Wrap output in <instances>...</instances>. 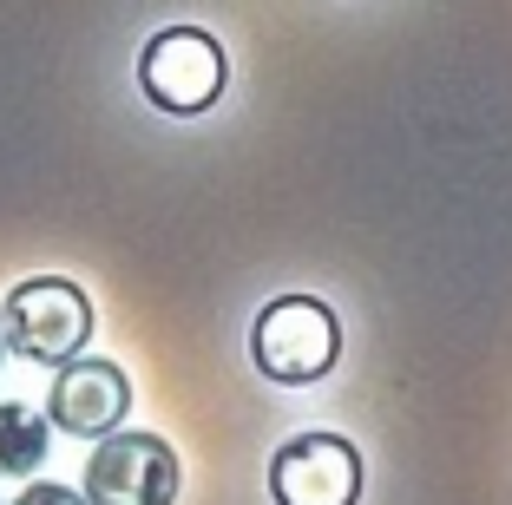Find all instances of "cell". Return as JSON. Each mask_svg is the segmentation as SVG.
I'll return each instance as SVG.
<instances>
[{"instance_id": "obj_1", "label": "cell", "mask_w": 512, "mask_h": 505, "mask_svg": "<svg viewBox=\"0 0 512 505\" xmlns=\"http://www.w3.org/2000/svg\"><path fill=\"white\" fill-rule=\"evenodd\" d=\"M0 335L33 368H66L92 342V296L66 276H27L0 302Z\"/></svg>"}, {"instance_id": "obj_2", "label": "cell", "mask_w": 512, "mask_h": 505, "mask_svg": "<svg viewBox=\"0 0 512 505\" xmlns=\"http://www.w3.org/2000/svg\"><path fill=\"white\" fill-rule=\"evenodd\" d=\"M335 355H342V322H335L329 302H316V296L263 302V315H256V328H250V361H256L263 381L316 387L322 374L335 368Z\"/></svg>"}, {"instance_id": "obj_3", "label": "cell", "mask_w": 512, "mask_h": 505, "mask_svg": "<svg viewBox=\"0 0 512 505\" xmlns=\"http://www.w3.org/2000/svg\"><path fill=\"white\" fill-rule=\"evenodd\" d=\"M224 79H230V60L204 27H165V33H151V40L138 46V86H145V99L158 105V112H171V119L211 112V105L224 99Z\"/></svg>"}, {"instance_id": "obj_4", "label": "cell", "mask_w": 512, "mask_h": 505, "mask_svg": "<svg viewBox=\"0 0 512 505\" xmlns=\"http://www.w3.org/2000/svg\"><path fill=\"white\" fill-rule=\"evenodd\" d=\"M178 453L158 433H106L86 460V505H178Z\"/></svg>"}, {"instance_id": "obj_5", "label": "cell", "mask_w": 512, "mask_h": 505, "mask_svg": "<svg viewBox=\"0 0 512 505\" xmlns=\"http://www.w3.org/2000/svg\"><path fill=\"white\" fill-rule=\"evenodd\" d=\"M276 505H355L362 499V446L342 433H296L270 453Z\"/></svg>"}, {"instance_id": "obj_6", "label": "cell", "mask_w": 512, "mask_h": 505, "mask_svg": "<svg viewBox=\"0 0 512 505\" xmlns=\"http://www.w3.org/2000/svg\"><path fill=\"white\" fill-rule=\"evenodd\" d=\"M132 414V381H125L119 361H66L53 374V394H46V420L73 440H106L119 433V420Z\"/></svg>"}, {"instance_id": "obj_7", "label": "cell", "mask_w": 512, "mask_h": 505, "mask_svg": "<svg viewBox=\"0 0 512 505\" xmlns=\"http://www.w3.org/2000/svg\"><path fill=\"white\" fill-rule=\"evenodd\" d=\"M46 414H33L27 401H0V473H14V479H27V473H40L46 466Z\"/></svg>"}, {"instance_id": "obj_8", "label": "cell", "mask_w": 512, "mask_h": 505, "mask_svg": "<svg viewBox=\"0 0 512 505\" xmlns=\"http://www.w3.org/2000/svg\"><path fill=\"white\" fill-rule=\"evenodd\" d=\"M14 505H86V492H73V486H53V479H33V486L20 492Z\"/></svg>"}, {"instance_id": "obj_9", "label": "cell", "mask_w": 512, "mask_h": 505, "mask_svg": "<svg viewBox=\"0 0 512 505\" xmlns=\"http://www.w3.org/2000/svg\"><path fill=\"white\" fill-rule=\"evenodd\" d=\"M0 361H7V335H0Z\"/></svg>"}]
</instances>
